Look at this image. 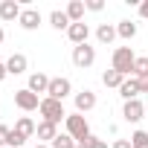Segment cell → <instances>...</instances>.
Masks as SVG:
<instances>
[{
  "instance_id": "6da1fadb",
  "label": "cell",
  "mask_w": 148,
  "mask_h": 148,
  "mask_svg": "<svg viewBox=\"0 0 148 148\" xmlns=\"http://www.w3.org/2000/svg\"><path fill=\"white\" fill-rule=\"evenodd\" d=\"M134 61H136V55H134L131 47H116V49H113V58H110V67L128 79L131 70H134Z\"/></svg>"
},
{
  "instance_id": "7a4b0ae2",
  "label": "cell",
  "mask_w": 148,
  "mask_h": 148,
  "mask_svg": "<svg viewBox=\"0 0 148 148\" xmlns=\"http://www.w3.org/2000/svg\"><path fill=\"white\" fill-rule=\"evenodd\" d=\"M64 125H67V134L76 139V142H84V139L90 136V125H87L84 113H67Z\"/></svg>"
},
{
  "instance_id": "3957f363",
  "label": "cell",
  "mask_w": 148,
  "mask_h": 148,
  "mask_svg": "<svg viewBox=\"0 0 148 148\" xmlns=\"http://www.w3.org/2000/svg\"><path fill=\"white\" fill-rule=\"evenodd\" d=\"M38 113L44 116V122H52V125H58L61 119H67L64 102H55V99H49V96H44V99H41V108H38Z\"/></svg>"
},
{
  "instance_id": "277c9868",
  "label": "cell",
  "mask_w": 148,
  "mask_h": 148,
  "mask_svg": "<svg viewBox=\"0 0 148 148\" xmlns=\"http://www.w3.org/2000/svg\"><path fill=\"white\" fill-rule=\"evenodd\" d=\"M93 61H96V47H90V44L73 47V64H76L79 70H87V67H93Z\"/></svg>"
},
{
  "instance_id": "5b68a950",
  "label": "cell",
  "mask_w": 148,
  "mask_h": 148,
  "mask_svg": "<svg viewBox=\"0 0 148 148\" xmlns=\"http://www.w3.org/2000/svg\"><path fill=\"white\" fill-rule=\"evenodd\" d=\"M70 93H73V82H70V79H64V76H55V79L49 82V90H47V96H49V99H55V102H64Z\"/></svg>"
},
{
  "instance_id": "8992f818",
  "label": "cell",
  "mask_w": 148,
  "mask_h": 148,
  "mask_svg": "<svg viewBox=\"0 0 148 148\" xmlns=\"http://www.w3.org/2000/svg\"><path fill=\"white\" fill-rule=\"evenodd\" d=\"M15 105L23 110V113H32V110H38L41 108V96H35L32 90H15Z\"/></svg>"
},
{
  "instance_id": "52a82bcc",
  "label": "cell",
  "mask_w": 148,
  "mask_h": 148,
  "mask_svg": "<svg viewBox=\"0 0 148 148\" xmlns=\"http://www.w3.org/2000/svg\"><path fill=\"white\" fill-rule=\"evenodd\" d=\"M49 82H52V79L47 76V73H41V70H38V73H29L26 90H32L35 96H41V93H47V90H49Z\"/></svg>"
},
{
  "instance_id": "ba28073f",
  "label": "cell",
  "mask_w": 148,
  "mask_h": 148,
  "mask_svg": "<svg viewBox=\"0 0 148 148\" xmlns=\"http://www.w3.org/2000/svg\"><path fill=\"white\" fill-rule=\"evenodd\" d=\"M73 102H76V113H90V110L96 108V93L84 87L82 93H76V96H73Z\"/></svg>"
},
{
  "instance_id": "9c48e42d",
  "label": "cell",
  "mask_w": 148,
  "mask_h": 148,
  "mask_svg": "<svg viewBox=\"0 0 148 148\" xmlns=\"http://www.w3.org/2000/svg\"><path fill=\"white\" fill-rule=\"evenodd\" d=\"M122 116H125V122H139L142 116H145V105L139 102V99H131V102H125L122 105Z\"/></svg>"
},
{
  "instance_id": "30bf717a",
  "label": "cell",
  "mask_w": 148,
  "mask_h": 148,
  "mask_svg": "<svg viewBox=\"0 0 148 148\" xmlns=\"http://www.w3.org/2000/svg\"><path fill=\"white\" fill-rule=\"evenodd\" d=\"M139 93H142V82H139V79H134V76H128V79L122 82V87H119V96H122L125 102L139 99Z\"/></svg>"
},
{
  "instance_id": "8fae6325",
  "label": "cell",
  "mask_w": 148,
  "mask_h": 148,
  "mask_svg": "<svg viewBox=\"0 0 148 148\" xmlns=\"http://www.w3.org/2000/svg\"><path fill=\"white\" fill-rule=\"evenodd\" d=\"M26 67H29V58H26L23 52H12V55H9V61H6L9 76H23Z\"/></svg>"
},
{
  "instance_id": "7c38bea8",
  "label": "cell",
  "mask_w": 148,
  "mask_h": 148,
  "mask_svg": "<svg viewBox=\"0 0 148 148\" xmlns=\"http://www.w3.org/2000/svg\"><path fill=\"white\" fill-rule=\"evenodd\" d=\"M67 38L76 44V47H82V44H87V38H90V26L82 21V23H73L70 29H67Z\"/></svg>"
},
{
  "instance_id": "4fadbf2b",
  "label": "cell",
  "mask_w": 148,
  "mask_h": 148,
  "mask_svg": "<svg viewBox=\"0 0 148 148\" xmlns=\"http://www.w3.org/2000/svg\"><path fill=\"white\" fill-rule=\"evenodd\" d=\"M21 3H18V0H3V3H0V21H21Z\"/></svg>"
},
{
  "instance_id": "5bb4252c",
  "label": "cell",
  "mask_w": 148,
  "mask_h": 148,
  "mask_svg": "<svg viewBox=\"0 0 148 148\" xmlns=\"http://www.w3.org/2000/svg\"><path fill=\"white\" fill-rule=\"evenodd\" d=\"M41 21H44V18H41V12H38V9H23V12H21V21H18V23H21V26H23L26 32H35V29L41 26Z\"/></svg>"
},
{
  "instance_id": "9a60e30c",
  "label": "cell",
  "mask_w": 148,
  "mask_h": 148,
  "mask_svg": "<svg viewBox=\"0 0 148 148\" xmlns=\"http://www.w3.org/2000/svg\"><path fill=\"white\" fill-rule=\"evenodd\" d=\"M64 12H67V18H70L73 23H82V21H84V12H87V3H84V0H70Z\"/></svg>"
},
{
  "instance_id": "2e32d148",
  "label": "cell",
  "mask_w": 148,
  "mask_h": 148,
  "mask_svg": "<svg viewBox=\"0 0 148 148\" xmlns=\"http://www.w3.org/2000/svg\"><path fill=\"white\" fill-rule=\"evenodd\" d=\"M35 134H38V139H44L47 145H52V139L58 136V125H52V122H44V119H41Z\"/></svg>"
},
{
  "instance_id": "e0dca14e",
  "label": "cell",
  "mask_w": 148,
  "mask_h": 148,
  "mask_svg": "<svg viewBox=\"0 0 148 148\" xmlns=\"http://www.w3.org/2000/svg\"><path fill=\"white\" fill-rule=\"evenodd\" d=\"M119 35H116V26L113 23H99V29H96V41L99 44H113Z\"/></svg>"
},
{
  "instance_id": "ac0fdd59",
  "label": "cell",
  "mask_w": 148,
  "mask_h": 148,
  "mask_svg": "<svg viewBox=\"0 0 148 148\" xmlns=\"http://www.w3.org/2000/svg\"><path fill=\"white\" fill-rule=\"evenodd\" d=\"M15 131H18L21 136H26V139H32V136H35V131H38V125H35V122H32L29 116H21V119L15 122Z\"/></svg>"
},
{
  "instance_id": "d6986e66",
  "label": "cell",
  "mask_w": 148,
  "mask_h": 148,
  "mask_svg": "<svg viewBox=\"0 0 148 148\" xmlns=\"http://www.w3.org/2000/svg\"><path fill=\"white\" fill-rule=\"evenodd\" d=\"M122 82H125V76H122V73H116L113 67L102 73V84H105V87H116V90H119V87H122Z\"/></svg>"
},
{
  "instance_id": "ffe728a7",
  "label": "cell",
  "mask_w": 148,
  "mask_h": 148,
  "mask_svg": "<svg viewBox=\"0 0 148 148\" xmlns=\"http://www.w3.org/2000/svg\"><path fill=\"white\" fill-rule=\"evenodd\" d=\"M131 76H134V79H139V82H145V79H148V55H136Z\"/></svg>"
},
{
  "instance_id": "44dd1931",
  "label": "cell",
  "mask_w": 148,
  "mask_h": 148,
  "mask_svg": "<svg viewBox=\"0 0 148 148\" xmlns=\"http://www.w3.org/2000/svg\"><path fill=\"white\" fill-rule=\"evenodd\" d=\"M49 23H52V26H55L58 32H61V29L67 32V29L73 26V21H70V18H67V12H61V9H55V12L49 15Z\"/></svg>"
},
{
  "instance_id": "7402d4cb",
  "label": "cell",
  "mask_w": 148,
  "mask_h": 148,
  "mask_svg": "<svg viewBox=\"0 0 148 148\" xmlns=\"http://www.w3.org/2000/svg\"><path fill=\"white\" fill-rule=\"evenodd\" d=\"M116 35L125 38V41H131V38L136 35V23H131V21H119V23H116Z\"/></svg>"
},
{
  "instance_id": "603a6c76",
  "label": "cell",
  "mask_w": 148,
  "mask_h": 148,
  "mask_svg": "<svg viewBox=\"0 0 148 148\" xmlns=\"http://www.w3.org/2000/svg\"><path fill=\"white\" fill-rule=\"evenodd\" d=\"M76 145H79V142L73 139L70 134H58V136L52 139V145H49V148H76Z\"/></svg>"
},
{
  "instance_id": "cb8c5ba5",
  "label": "cell",
  "mask_w": 148,
  "mask_h": 148,
  "mask_svg": "<svg viewBox=\"0 0 148 148\" xmlns=\"http://www.w3.org/2000/svg\"><path fill=\"white\" fill-rule=\"evenodd\" d=\"M131 148H148V131H134L131 134Z\"/></svg>"
},
{
  "instance_id": "d4e9b609",
  "label": "cell",
  "mask_w": 148,
  "mask_h": 148,
  "mask_svg": "<svg viewBox=\"0 0 148 148\" xmlns=\"http://www.w3.org/2000/svg\"><path fill=\"white\" fill-rule=\"evenodd\" d=\"M9 148H26V136H21L15 128H12V134H9Z\"/></svg>"
},
{
  "instance_id": "484cf974",
  "label": "cell",
  "mask_w": 148,
  "mask_h": 148,
  "mask_svg": "<svg viewBox=\"0 0 148 148\" xmlns=\"http://www.w3.org/2000/svg\"><path fill=\"white\" fill-rule=\"evenodd\" d=\"M79 145H87V148H108V142H105V139H99V136H93V134H90L84 142H79Z\"/></svg>"
},
{
  "instance_id": "4316f807",
  "label": "cell",
  "mask_w": 148,
  "mask_h": 148,
  "mask_svg": "<svg viewBox=\"0 0 148 148\" xmlns=\"http://www.w3.org/2000/svg\"><path fill=\"white\" fill-rule=\"evenodd\" d=\"M9 134H12V128H6L3 122H0V148H6V145H9Z\"/></svg>"
},
{
  "instance_id": "83f0119b",
  "label": "cell",
  "mask_w": 148,
  "mask_h": 148,
  "mask_svg": "<svg viewBox=\"0 0 148 148\" xmlns=\"http://www.w3.org/2000/svg\"><path fill=\"white\" fill-rule=\"evenodd\" d=\"M87 9H90V12H102L105 3H102V0H87Z\"/></svg>"
},
{
  "instance_id": "f1b7e54d",
  "label": "cell",
  "mask_w": 148,
  "mask_h": 148,
  "mask_svg": "<svg viewBox=\"0 0 148 148\" xmlns=\"http://www.w3.org/2000/svg\"><path fill=\"white\" fill-rule=\"evenodd\" d=\"M110 148H131V139H116Z\"/></svg>"
},
{
  "instance_id": "f546056e",
  "label": "cell",
  "mask_w": 148,
  "mask_h": 148,
  "mask_svg": "<svg viewBox=\"0 0 148 148\" xmlns=\"http://www.w3.org/2000/svg\"><path fill=\"white\" fill-rule=\"evenodd\" d=\"M139 15L148 21V0H142V3H139Z\"/></svg>"
},
{
  "instance_id": "4dcf8cb0",
  "label": "cell",
  "mask_w": 148,
  "mask_h": 148,
  "mask_svg": "<svg viewBox=\"0 0 148 148\" xmlns=\"http://www.w3.org/2000/svg\"><path fill=\"white\" fill-rule=\"evenodd\" d=\"M6 76H9V70H6V64H0V82H6Z\"/></svg>"
},
{
  "instance_id": "1f68e13d",
  "label": "cell",
  "mask_w": 148,
  "mask_h": 148,
  "mask_svg": "<svg viewBox=\"0 0 148 148\" xmlns=\"http://www.w3.org/2000/svg\"><path fill=\"white\" fill-rule=\"evenodd\" d=\"M6 41V32H3V26H0V44H3Z\"/></svg>"
},
{
  "instance_id": "d6a6232c",
  "label": "cell",
  "mask_w": 148,
  "mask_h": 148,
  "mask_svg": "<svg viewBox=\"0 0 148 148\" xmlns=\"http://www.w3.org/2000/svg\"><path fill=\"white\" fill-rule=\"evenodd\" d=\"M142 93H148V79H145V82H142Z\"/></svg>"
},
{
  "instance_id": "836d02e7",
  "label": "cell",
  "mask_w": 148,
  "mask_h": 148,
  "mask_svg": "<svg viewBox=\"0 0 148 148\" xmlns=\"http://www.w3.org/2000/svg\"><path fill=\"white\" fill-rule=\"evenodd\" d=\"M35 148H49V145H35Z\"/></svg>"
},
{
  "instance_id": "e575fe53",
  "label": "cell",
  "mask_w": 148,
  "mask_h": 148,
  "mask_svg": "<svg viewBox=\"0 0 148 148\" xmlns=\"http://www.w3.org/2000/svg\"><path fill=\"white\" fill-rule=\"evenodd\" d=\"M76 148H87V145H76Z\"/></svg>"
}]
</instances>
